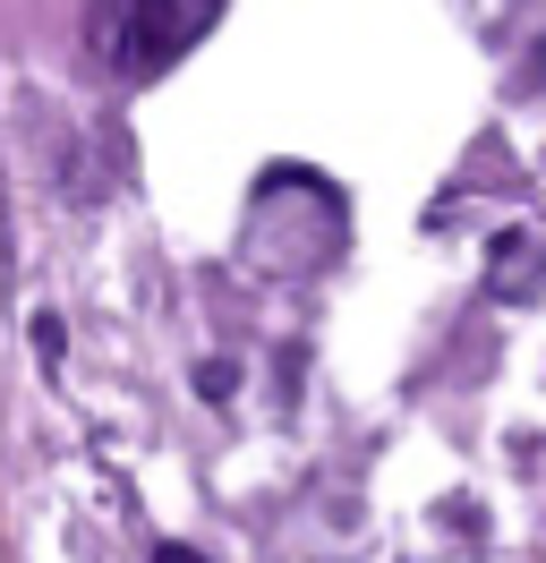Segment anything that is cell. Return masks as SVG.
<instances>
[{"instance_id": "6da1fadb", "label": "cell", "mask_w": 546, "mask_h": 563, "mask_svg": "<svg viewBox=\"0 0 546 563\" xmlns=\"http://www.w3.org/2000/svg\"><path fill=\"white\" fill-rule=\"evenodd\" d=\"M222 18V0H95L86 9V43L120 86H145L188 60V43H205V26Z\"/></svg>"}, {"instance_id": "7a4b0ae2", "label": "cell", "mask_w": 546, "mask_h": 563, "mask_svg": "<svg viewBox=\"0 0 546 563\" xmlns=\"http://www.w3.org/2000/svg\"><path fill=\"white\" fill-rule=\"evenodd\" d=\"M538 256H546V247L529 240V231H504V240H495V265H487V290H495V299H529Z\"/></svg>"}, {"instance_id": "3957f363", "label": "cell", "mask_w": 546, "mask_h": 563, "mask_svg": "<svg viewBox=\"0 0 546 563\" xmlns=\"http://www.w3.org/2000/svg\"><path fill=\"white\" fill-rule=\"evenodd\" d=\"M197 393H205V401H231V358H214V367H197Z\"/></svg>"}, {"instance_id": "277c9868", "label": "cell", "mask_w": 546, "mask_h": 563, "mask_svg": "<svg viewBox=\"0 0 546 563\" xmlns=\"http://www.w3.org/2000/svg\"><path fill=\"white\" fill-rule=\"evenodd\" d=\"M154 563H205L197 547H179V538H171V547H154Z\"/></svg>"}]
</instances>
